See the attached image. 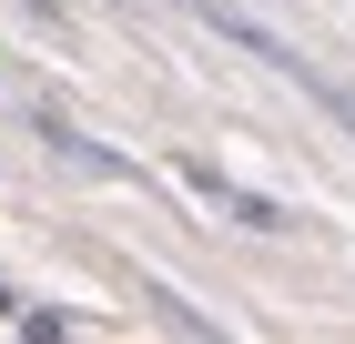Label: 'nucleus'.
Returning <instances> with one entry per match:
<instances>
[{
  "label": "nucleus",
  "instance_id": "nucleus-5",
  "mask_svg": "<svg viewBox=\"0 0 355 344\" xmlns=\"http://www.w3.org/2000/svg\"><path fill=\"white\" fill-rule=\"evenodd\" d=\"M295 91H304V102H315V111H325L335 132H355V91H345V81H325V71H315V61H304V71H295Z\"/></svg>",
  "mask_w": 355,
  "mask_h": 344
},
{
  "label": "nucleus",
  "instance_id": "nucleus-1",
  "mask_svg": "<svg viewBox=\"0 0 355 344\" xmlns=\"http://www.w3.org/2000/svg\"><path fill=\"white\" fill-rule=\"evenodd\" d=\"M173 172H183V192H203L214 212H234L244 233H295V212H284V203H264V192H244L234 172H214V162H173Z\"/></svg>",
  "mask_w": 355,
  "mask_h": 344
},
{
  "label": "nucleus",
  "instance_id": "nucleus-2",
  "mask_svg": "<svg viewBox=\"0 0 355 344\" xmlns=\"http://www.w3.org/2000/svg\"><path fill=\"white\" fill-rule=\"evenodd\" d=\"M31 132L51 142V162H71V172H92V183H132V152H112V142H92V132H82V122H61V111H51V102L31 111Z\"/></svg>",
  "mask_w": 355,
  "mask_h": 344
},
{
  "label": "nucleus",
  "instance_id": "nucleus-4",
  "mask_svg": "<svg viewBox=\"0 0 355 344\" xmlns=\"http://www.w3.org/2000/svg\"><path fill=\"white\" fill-rule=\"evenodd\" d=\"M0 324H10V334H31V344H71V334H82V324L61 314V304H31V293H21V304H10Z\"/></svg>",
  "mask_w": 355,
  "mask_h": 344
},
{
  "label": "nucleus",
  "instance_id": "nucleus-3",
  "mask_svg": "<svg viewBox=\"0 0 355 344\" xmlns=\"http://www.w3.org/2000/svg\"><path fill=\"white\" fill-rule=\"evenodd\" d=\"M203 30H214V41H234V51H254L264 71H284V81L304 71V51H295V41H284V30H264L254 10H234V0H203Z\"/></svg>",
  "mask_w": 355,
  "mask_h": 344
}]
</instances>
